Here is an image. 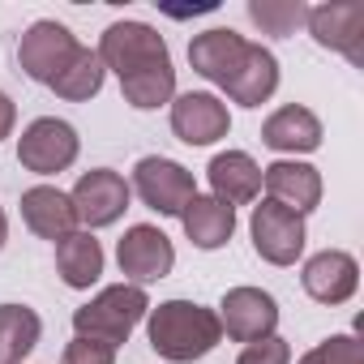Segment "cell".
<instances>
[{"label": "cell", "instance_id": "cell-1", "mask_svg": "<svg viewBox=\"0 0 364 364\" xmlns=\"http://www.w3.org/2000/svg\"><path fill=\"white\" fill-rule=\"evenodd\" d=\"M146 334H150V347L163 360H171V364H193V360H202V355H210L219 347L223 326H219V313L206 309V304L163 300L159 309L150 304Z\"/></svg>", "mask_w": 364, "mask_h": 364}, {"label": "cell", "instance_id": "cell-2", "mask_svg": "<svg viewBox=\"0 0 364 364\" xmlns=\"http://www.w3.org/2000/svg\"><path fill=\"white\" fill-rule=\"evenodd\" d=\"M146 313H150V296L137 283H116V287H103L82 309H73V330L77 338H99L107 347H120Z\"/></svg>", "mask_w": 364, "mask_h": 364}, {"label": "cell", "instance_id": "cell-3", "mask_svg": "<svg viewBox=\"0 0 364 364\" xmlns=\"http://www.w3.org/2000/svg\"><path fill=\"white\" fill-rule=\"evenodd\" d=\"M95 52H99L103 69H112L120 82H137L146 73L171 69V52H167L163 35L146 22H112Z\"/></svg>", "mask_w": 364, "mask_h": 364}, {"label": "cell", "instance_id": "cell-4", "mask_svg": "<svg viewBox=\"0 0 364 364\" xmlns=\"http://www.w3.org/2000/svg\"><path fill=\"white\" fill-rule=\"evenodd\" d=\"M129 189H133L150 210L180 219V210H185V206L193 202V193H198V180H193L189 167H180L176 159L146 154V159H137V167H133V185H129Z\"/></svg>", "mask_w": 364, "mask_h": 364}, {"label": "cell", "instance_id": "cell-5", "mask_svg": "<svg viewBox=\"0 0 364 364\" xmlns=\"http://www.w3.org/2000/svg\"><path fill=\"white\" fill-rule=\"evenodd\" d=\"M77 150H82L77 129L69 120H56V116L31 120L22 129V137H18V163L26 171H35V176H56V171L73 167Z\"/></svg>", "mask_w": 364, "mask_h": 364}, {"label": "cell", "instance_id": "cell-6", "mask_svg": "<svg viewBox=\"0 0 364 364\" xmlns=\"http://www.w3.org/2000/svg\"><path fill=\"white\" fill-rule=\"evenodd\" d=\"M249 236H253V249L262 262L270 266H296V257L304 253V215L279 206V202H257L253 206V219H249Z\"/></svg>", "mask_w": 364, "mask_h": 364}, {"label": "cell", "instance_id": "cell-7", "mask_svg": "<svg viewBox=\"0 0 364 364\" xmlns=\"http://www.w3.org/2000/svg\"><path fill=\"white\" fill-rule=\"evenodd\" d=\"M77 48H82V43L73 39V31H69L65 22L39 18V22L26 26L22 43H18V60H22V73H26L31 82L52 86V82L65 73V65L77 56Z\"/></svg>", "mask_w": 364, "mask_h": 364}, {"label": "cell", "instance_id": "cell-8", "mask_svg": "<svg viewBox=\"0 0 364 364\" xmlns=\"http://www.w3.org/2000/svg\"><path fill=\"white\" fill-rule=\"evenodd\" d=\"M129 193H133V189H129V180H124L120 171H112V167H90V171L77 176L69 202H73L77 223H86V232H95V228H112V223L129 210Z\"/></svg>", "mask_w": 364, "mask_h": 364}, {"label": "cell", "instance_id": "cell-9", "mask_svg": "<svg viewBox=\"0 0 364 364\" xmlns=\"http://www.w3.org/2000/svg\"><path fill=\"white\" fill-rule=\"evenodd\" d=\"M304 26L321 48L347 56L351 65H364V5L360 0H330V5H317V9H309Z\"/></svg>", "mask_w": 364, "mask_h": 364}, {"label": "cell", "instance_id": "cell-10", "mask_svg": "<svg viewBox=\"0 0 364 364\" xmlns=\"http://www.w3.org/2000/svg\"><path fill=\"white\" fill-rule=\"evenodd\" d=\"M116 262H120V274L141 287V283H154V279L171 274L176 249H171V240L154 223H133L120 236V245H116Z\"/></svg>", "mask_w": 364, "mask_h": 364}, {"label": "cell", "instance_id": "cell-11", "mask_svg": "<svg viewBox=\"0 0 364 364\" xmlns=\"http://www.w3.org/2000/svg\"><path fill=\"white\" fill-rule=\"evenodd\" d=\"M219 326L236 343H262L279 326V304L262 287H232L219 304Z\"/></svg>", "mask_w": 364, "mask_h": 364}, {"label": "cell", "instance_id": "cell-12", "mask_svg": "<svg viewBox=\"0 0 364 364\" xmlns=\"http://www.w3.org/2000/svg\"><path fill=\"white\" fill-rule=\"evenodd\" d=\"M232 129V112L219 95L210 90H189V95H176L171 103V133L185 141V146H210L219 137H228Z\"/></svg>", "mask_w": 364, "mask_h": 364}, {"label": "cell", "instance_id": "cell-13", "mask_svg": "<svg viewBox=\"0 0 364 364\" xmlns=\"http://www.w3.org/2000/svg\"><path fill=\"white\" fill-rule=\"evenodd\" d=\"M300 283H304V291H309L317 304H343V300H351L355 287H360V266H355V257L343 253V249H321V253H313V257L304 262Z\"/></svg>", "mask_w": 364, "mask_h": 364}, {"label": "cell", "instance_id": "cell-14", "mask_svg": "<svg viewBox=\"0 0 364 364\" xmlns=\"http://www.w3.org/2000/svg\"><path fill=\"white\" fill-rule=\"evenodd\" d=\"M262 185H266V198L296 210V215H309L317 210L321 202V171L313 163H296V159H279L270 167H262Z\"/></svg>", "mask_w": 364, "mask_h": 364}, {"label": "cell", "instance_id": "cell-15", "mask_svg": "<svg viewBox=\"0 0 364 364\" xmlns=\"http://www.w3.org/2000/svg\"><path fill=\"white\" fill-rule=\"evenodd\" d=\"M245 48H249L245 35H236L232 26H215V31L193 35V43H189V65H193V73H202L206 82L228 86V77H232L236 65L245 60Z\"/></svg>", "mask_w": 364, "mask_h": 364}, {"label": "cell", "instance_id": "cell-16", "mask_svg": "<svg viewBox=\"0 0 364 364\" xmlns=\"http://www.w3.org/2000/svg\"><path fill=\"white\" fill-rule=\"evenodd\" d=\"M206 176H210V189H215L210 198L228 202L232 210L257 202V193H262V167H257L253 154H245V150H223V154H215L210 167H206Z\"/></svg>", "mask_w": 364, "mask_h": 364}, {"label": "cell", "instance_id": "cell-17", "mask_svg": "<svg viewBox=\"0 0 364 364\" xmlns=\"http://www.w3.org/2000/svg\"><path fill=\"white\" fill-rule=\"evenodd\" d=\"M22 219H26V228L35 236L52 240V245H60L65 236L77 232V215H73L69 193H60L52 185H35V189L22 193Z\"/></svg>", "mask_w": 364, "mask_h": 364}, {"label": "cell", "instance_id": "cell-18", "mask_svg": "<svg viewBox=\"0 0 364 364\" xmlns=\"http://www.w3.org/2000/svg\"><path fill=\"white\" fill-rule=\"evenodd\" d=\"M223 90H228L232 103H240V107H262V103L279 90V60H274V52L262 48V43H249V48H245V60L236 65V73L228 77Z\"/></svg>", "mask_w": 364, "mask_h": 364}, {"label": "cell", "instance_id": "cell-19", "mask_svg": "<svg viewBox=\"0 0 364 364\" xmlns=\"http://www.w3.org/2000/svg\"><path fill=\"white\" fill-rule=\"evenodd\" d=\"M262 141H266L270 150H279V154H309V150L321 146V120H317L309 107L287 103V107H279V112L266 116Z\"/></svg>", "mask_w": 364, "mask_h": 364}, {"label": "cell", "instance_id": "cell-20", "mask_svg": "<svg viewBox=\"0 0 364 364\" xmlns=\"http://www.w3.org/2000/svg\"><path fill=\"white\" fill-rule=\"evenodd\" d=\"M180 223H185V236L198 245V249H223L236 232V210L219 198H202L193 193V202L180 210Z\"/></svg>", "mask_w": 364, "mask_h": 364}, {"label": "cell", "instance_id": "cell-21", "mask_svg": "<svg viewBox=\"0 0 364 364\" xmlns=\"http://www.w3.org/2000/svg\"><path fill=\"white\" fill-rule=\"evenodd\" d=\"M56 270L65 279V287L73 291H86L90 283H99L103 274V245L90 236V232H73L56 245Z\"/></svg>", "mask_w": 364, "mask_h": 364}, {"label": "cell", "instance_id": "cell-22", "mask_svg": "<svg viewBox=\"0 0 364 364\" xmlns=\"http://www.w3.org/2000/svg\"><path fill=\"white\" fill-rule=\"evenodd\" d=\"M43 321L26 304H0V364H22L39 347Z\"/></svg>", "mask_w": 364, "mask_h": 364}, {"label": "cell", "instance_id": "cell-23", "mask_svg": "<svg viewBox=\"0 0 364 364\" xmlns=\"http://www.w3.org/2000/svg\"><path fill=\"white\" fill-rule=\"evenodd\" d=\"M103 77H107V69H103L99 52L77 48V56L65 65V73L52 82V90H56L60 99H69V103H86V99H95V95L103 90Z\"/></svg>", "mask_w": 364, "mask_h": 364}, {"label": "cell", "instance_id": "cell-24", "mask_svg": "<svg viewBox=\"0 0 364 364\" xmlns=\"http://www.w3.org/2000/svg\"><path fill=\"white\" fill-rule=\"evenodd\" d=\"M309 18V5L304 0H249V22L262 26V35H274V39H287L304 26Z\"/></svg>", "mask_w": 364, "mask_h": 364}, {"label": "cell", "instance_id": "cell-25", "mask_svg": "<svg viewBox=\"0 0 364 364\" xmlns=\"http://www.w3.org/2000/svg\"><path fill=\"white\" fill-rule=\"evenodd\" d=\"M300 364H364V347L355 334H330L313 351L300 355Z\"/></svg>", "mask_w": 364, "mask_h": 364}, {"label": "cell", "instance_id": "cell-26", "mask_svg": "<svg viewBox=\"0 0 364 364\" xmlns=\"http://www.w3.org/2000/svg\"><path fill=\"white\" fill-rule=\"evenodd\" d=\"M236 364H291V347H287V338L270 334L262 343H245V351H240Z\"/></svg>", "mask_w": 364, "mask_h": 364}, {"label": "cell", "instance_id": "cell-27", "mask_svg": "<svg viewBox=\"0 0 364 364\" xmlns=\"http://www.w3.org/2000/svg\"><path fill=\"white\" fill-rule=\"evenodd\" d=\"M60 364H116V347L99 338H73L60 355Z\"/></svg>", "mask_w": 364, "mask_h": 364}, {"label": "cell", "instance_id": "cell-28", "mask_svg": "<svg viewBox=\"0 0 364 364\" xmlns=\"http://www.w3.org/2000/svg\"><path fill=\"white\" fill-rule=\"evenodd\" d=\"M14 124H18V107H14V99L5 90H0V141L14 133Z\"/></svg>", "mask_w": 364, "mask_h": 364}, {"label": "cell", "instance_id": "cell-29", "mask_svg": "<svg viewBox=\"0 0 364 364\" xmlns=\"http://www.w3.org/2000/svg\"><path fill=\"white\" fill-rule=\"evenodd\" d=\"M5 236H9V219H5V210H0V249H5Z\"/></svg>", "mask_w": 364, "mask_h": 364}]
</instances>
